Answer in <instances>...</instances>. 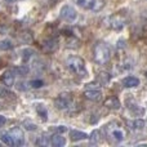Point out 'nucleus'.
I'll use <instances>...</instances> for the list:
<instances>
[{"instance_id":"nucleus-9","label":"nucleus","mask_w":147,"mask_h":147,"mask_svg":"<svg viewBox=\"0 0 147 147\" xmlns=\"http://www.w3.org/2000/svg\"><path fill=\"white\" fill-rule=\"evenodd\" d=\"M14 80H16V72H14V70H7V71L3 72L1 81L4 83L5 86H8V88L13 86V85H14Z\"/></svg>"},{"instance_id":"nucleus-22","label":"nucleus","mask_w":147,"mask_h":147,"mask_svg":"<svg viewBox=\"0 0 147 147\" xmlns=\"http://www.w3.org/2000/svg\"><path fill=\"white\" fill-rule=\"evenodd\" d=\"M14 72L17 74V75H26V74L28 72V69L23 65V66H18L14 69Z\"/></svg>"},{"instance_id":"nucleus-23","label":"nucleus","mask_w":147,"mask_h":147,"mask_svg":"<svg viewBox=\"0 0 147 147\" xmlns=\"http://www.w3.org/2000/svg\"><path fill=\"white\" fill-rule=\"evenodd\" d=\"M30 88H41V86L44 85V83H43V80H31L30 83Z\"/></svg>"},{"instance_id":"nucleus-15","label":"nucleus","mask_w":147,"mask_h":147,"mask_svg":"<svg viewBox=\"0 0 147 147\" xmlns=\"http://www.w3.org/2000/svg\"><path fill=\"white\" fill-rule=\"evenodd\" d=\"M51 145H53L56 147H62L66 145V140H65V137H62V136H59V134H54L53 137L51 138Z\"/></svg>"},{"instance_id":"nucleus-17","label":"nucleus","mask_w":147,"mask_h":147,"mask_svg":"<svg viewBox=\"0 0 147 147\" xmlns=\"http://www.w3.org/2000/svg\"><path fill=\"white\" fill-rule=\"evenodd\" d=\"M89 140H90L92 145H97V143L101 142V133H99V130H93Z\"/></svg>"},{"instance_id":"nucleus-1","label":"nucleus","mask_w":147,"mask_h":147,"mask_svg":"<svg viewBox=\"0 0 147 147\" xmlns=\"http://www.w3.org/2000/svg\"><path fill=\"white\" fill-rule=\"evenodd\" d=\"M66 67L72 74H75L79 78H85L88 76V70L85 66V61L81 57L78 56H70L66 59Z\"/></svg>"},{"instance_id":"nucleus-19","label":"nucleus","mask_w":147,"mask_h":147,"mask_svg":"<svg viewBox=\"0 0 147 147\" xmlns=\"http://www.w3.org/2000/svg\"><path fill=\"white\" fill-rule=\"evenodd\" d=\"M13 97V93L8 89V86L0 85V98H10Z\"/></svg>"},{"instance_id":"nucleus-29","label":"nucleus","mask_w":147,"mask_h":147,"mask_svg":"<svg viewBox=\"0 0 147 147\" xmlns=\"http://www.w3.org/2000/svg\"><path fill=\"white\" fill-rule=\"evenodd\" d=\"M7 3H16V1H21V0H4Z\"/></svg>"},{"instance_id":"nucleus-30","label":"nucleus","mask_w":147,"mask_h":147,"mask_svg":"<svg viewBox=\"0 0 147 147\" xmlns=\"http://www.w3.org/2000/svg\"><path fill=\"white\" fill-rule=\"evenodd\" d=\"M0 146H1V145H0Z\"/></svg>"},{"instance_id":"nucleus-6","label":"nucleus","mask_w":147,"mask_h":147,"mask_svg":"<svg viewBox=\"0 0 147 147\" xmlns=\"http://www.w3.org/2000/svg\"><path fill=\"white\" fill-rule=\"evenodd\" d=\"M59 16H61V18L63 21H66V22H75L76 18H78V12H76V9L72 5L66 4L61 8Z\"/></svg>"},{"instance_id":"nucleus-21","label":"nucleus","mask_w":147,"mask_h":147,"mask_svg":"<svg viewBox=\"0 0 147 147\" xmlns=\"http://www.w3.org/2000/svg\"><path fill=\"white\" fill-rule=\"evenodd\" d=\"M13 48V44L10 40H3L1 43H0V49L1 51H9V49Z\"/></svg>"},{"instance_id":"nucleus-3","label":"nucleus","mask_w":147,"mask_h":147,"mask_svg":"<svg viewBox=\"0 0 147 147\" xmlns=\"http://www.w3.org/2000/svg\"><path fill=\"white\" fill-rule=\"evenodd\" d=\"M105 132L106 136L110 138V141L115 143H120L125 140V130L123 129V127L120 124H117L116 121L109 123V124L105 125Z\"/></svg>"},{"instance_id":"nucleus-14","label":"nucleus","mask_w":147,"mask_h":147,"mask_svg":"<svg viewBox=\"0 0 147 147\" xmlns=\"http://www.w3.org/2000/svg\"><path fill=\"white\" fill-rule=\"evenodd\" d=\"M88 138V134L80 130H70V140L74 142H78V141H83Z\"/></svg>"},{"instance_id":"nucleus-26","label":"nucleus","mask_w":147,"mask_h":147,"mask_svg":"<svg viewBox=\"0 0 147 147\" xmlns=\"http://www.w3.org/2000/svg\"><path fill=\"white\" fill-rule=\"evenodd\" d=\"M54 130H56V132H58V133H63V132H66V130H67V128L63 127V125H59V127L54 128Z\"/></svg>"},{"instance_id":"nucleus-18","label":"nucleus","mask_w":147,"mask_h":147,"mask_svg":"<svg viewBox=\"0 0 147 147\" xmlns=\"http://www.w3.org/2000/svg\"><path fill=\"white\" fill-rule=\"evenodd\" d=\"M36 111H38L39 116L41 117V120H44V121H45V120L48 119V112H47V109L44 106L38 105V106H36Z\"/></svg>"},{"instance_id":"nucleus-28","label":"nucleus","mask_w":147,"mask_h":147,"mask_svg":"<svg viewBox=\"0 0 147 147\" xmlns=\"http://www.w3.org/2000/svg\"><path fill=\"white\" fill-rule=\"evenodd\" d=\"M5 121H7V119H5V117L3 116V115H0V128H1L3 125L5 124Z\"/></svg>"},{"instance_id":"nucleus-20","label":"nucleus","mask_w":147,"mask_h":147,"mask_svg":"<svg viewBox=\"0 0 147 147\" xmlns=\"http://www.w3.org/2000/svg\"><path fill=\"white\" fill-rule=\"evenodd\" d=\"M1 141L8 146H14V143H13V138H12V136L9 134V132L3 133L1 134Z\"/></svg>"},{"instance_id":"nucleus-12","label":"nucleus","mask_w":147,"mask_h":147,"mask_svg":"<svg viewBox=\"0 0 147 147\" xmlns=\"http://www.w3.org/2000/svg\"><path fill=\"white\" fill-rule=\"evenodd\" d=\"M127 123H128V125H129L130 129L136 130V132L143 130L145 129V125H146L145 120H142V119H136V120H133V121H127Z\"/></svg>"},{"instance_id":"nucleus-27","label":"nucleus","mask_w":147,"mask_h":147,"mask_svg":"<svg viewBox=\"0 0 147 147\" xmlns=\"http://www.w3.org/2000/svg\"><path fill=\"white\" fill-rule=\"evenodd\" d=\"M25 124L28 125V127H26V129H28V130H35L36 129V125L32 124V123H25Z\"/></svg>"},{"instance_id":"nucleus-5","label":"nucleus","mask_w":147,"mask_h":147,"mask_svg":"<svg viewBox=\"0 0 147 147\" xmlns=\"http://www.w3.org/2000/svg\"><path fill=\"white\" fill-rule=\"evenodd\" d=\"M105 23H106V26L109 28H111V30L120 31V30L124 28L125 20L120 14H112V16H110V17H107L106 20H105Z\"/></svg>"},{"instance_id":"nucleus-8","label":"nucleus","mask_w":147,"mask_h":147,"mask_svg":"<svg viewBox=\"0 0 147 147\" xmlns=\"http://www.w3.org/2000/svg\"><path fill=\"white\" fill-rule=\"evenodd\" d=\"M9 134L12 136L14 146H22V145H25V134H23V132L21 129H18V128H14V129H12L9 132Z\"/></svg>"},{"instance_id":"nucleus-13","label":"nucleus","mask_w":147,"mask_h":147,"mask_svg":"<svg viewBox=\"0 0 147 147\" xmlns=\"http://www.w3.org/2000/svg\"><path fill=\"white\" fill-rule=\"evenodd\" d=\"M105 106H106L107 109H111V110H119L120 106H121V103H120V101L116 98V97H109V98L105 101Z\"/></svg>"},{"instance_id":"nucleus-7","label":"nucleus","mask_w":147,"mask_h":147,"mask_svg":"<svg viewBox=\"0 0 147 147\" xmlns=\"http://www.w3.org/2000/svg\"><path fill=\"white\" fill-rule=\"evenodd\" d=\"M54 105L58 110H66L71 107L72 105V97L69 93H62L54 99Z\"/></svg>"},{"instance_id":"nucleus-2","label":"nucleus","mask_w":147,"mask_h":147,"mask_svg":"<svg viewBox=\"0 0 147 147\" xmlns=\"http://www.w3.org/2000/svg\"><path fill=\"white\" fill-rule=\"evenodd\" d=\"M93 57L98 65H106L111 58V49L105 41H97L93 48Z\"/></svg>"},{"instance_id":"nucleus-24","label":"nucleus","mask_w":147,"mask_h":147,"mask_svg":"<svg viewBox=\"0 0 147 147\" xmlns=\"http://www.w3.org/2000/svg\"><path fill=\"white\" fill-rule=\"evenodd\" d=\"M32 56V51H30V49H26V51H23V56H22V58H23V61H28V58Z\"/></svg>"},{"instance_id":"nucleus-4","label":"nucleus","mask_w":147,"mask_h":147,"mask_svg":"<svg viewBox=\"0 0 147 147\" xmlns=\"http://www.w3.org/2000/svg\"><path fill=\"white\" fill-rule=\"evenodd\" d=\"M76 5L85 10H93V12H99L103 9L106 0H75Z\"/></svg>"},{"instance_id":"nucleus-16","label":"nucleus","mask_w":147,"mask_h":147,"mask_svg":"<svg viewBox=\"0 0 147 147\" xmlns=\"http://www.w3.org/2000/svg\"><path fill=\"white\" fill-rule=\"evenodd\" d=\"M57 45H58V44H57V40H54V39H49V40H47L45 43H44V49L48 51V52H52L57 48Z\"/></svg>"},{"instance_id":"nucleus-11","label":"nucleus","mask_w":147,"mask_h":147,"mask_svg":"<svg viewBox=\"0 0 147 147\" xmlns=\"http://www.w3.org/2000/svg\"><path fill=\"white\" fill-rule=\"evenodd\" d=\"M121 84L125 88H137L140 85V79L136 78V76H127V78L123 79Z\"/></svg>"},{"instance_id":"nucleus-25","label":"nucleus","mask_w":147,"mask_h":147,"mask_svg":"<svg viewBox=\"0 0 147 147\" xmlns=\"http://www.w3.org/2000/svg\"><path fill=\"white\" fill-rule=\"evenodd\" d=\"M86 89H101V85H99V84H96V83H92V84H88V85H86Z\"/></svg>"},{"instance_id":"nucleus-10","label":"nucleus","mask_w":147,"mask_h":147,"mask_svg":"<svg viewBox=\"0 0 147 147\" xmlns=\"http://www.w3.org/2000/svg\"><path fill=\"white\" fill-rule=\"evenodd\" d=\"M84 96H85L86 99H90V101H93V102H97L102 98V92H101V89H85Z\"/></svg>"}]
</instances>
